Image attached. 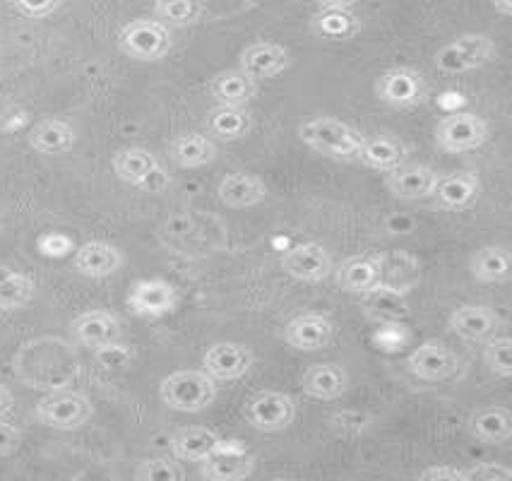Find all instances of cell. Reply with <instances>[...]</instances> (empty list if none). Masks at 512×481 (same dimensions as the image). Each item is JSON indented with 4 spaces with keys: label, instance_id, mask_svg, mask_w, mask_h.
<instances>
[{
    "label": "cell",
    "instance_id": "6da1fadb",
    "mask_svg": "<svg viewBox=\"0 0 512 481\" xmlns=\"http://www.w3.org/2000/svg\"><path fill=\"white\" fill-rule=\"evenodd\" d=\"M363 138L366 135L335 116H313L299 126L303 145L335 162H356Z\"/></svg>",
    "mask_w": 512,
    "mask_h": 481
},
{
    "label": "cell",
    "instance_id": "7a4b0ae2",
    "mask_svg": "<svg viewBox=\"0 0 512 481\" xmlns=\"http://www.w3.org/2000/svg\"><path fill=\"white\" fill-rule=\"evenodd\" d=\"M219 385L202 368H183L162 378L159 400L178 414H200L217 402Z\"/></svg>",
    "mask_w": 512,
    "mask_h": 481
},
{
    "label": "cell",
    "instance_id": "3957f363",
    "mask_svg": "<svg viewBox=\"0 0 512 481\" xmlns=\"http://www.w3.org/2000/svg\"><path fill=\"white\" fill-rule=\"evenodd\" d=\"M118 49L130 61L157 63L174 49V34L157 17H138L118 32Z\"/></svg>",
    "mask_w": 512,
    "mask_h": 481
},
{
    "label": "cell",
    "instance_id": "277c9868",
    "mask_svg": "<svg viewBox=\"0 0 512 481\" xmlns=\"http://www.w3.org/2000/svg\"><path fill=\"white\" fill-rule=\"evenodd\" d=\"M498 56V46L488 34L481 32H467L452 39L443 49L436 51L433 56V65L436 70L445 75H464L472 70L484 68Z\"/></svg>",
    "mask_w": 512,
    "mask_h": 481
},
{
    "label": "cell",
    "instance_id": "5b68a950",
    "mask_svg": "<svg viewBox=\"0 0 512 481\" xmlns=\"http://www.w3.org/2000/svg\"><path fill=\"white\" fill-rule=\"evenodd\" d=\"M37 421L53 431H77L94 417V405L85 393L56 388L37 402Z\"/></svg>",
    "mask_w": 512,
    "mask_h": 481
},
{
    "label": "cell",
    "instance_id": "8992f818",
    "mask_svg": "<svg viewBox=\"0 0 512 481\" xmlns=\"http://www.w3.org/2000/svg\"><path fill=\"white\" fill-rule=\"evenodd\" d=\"M491 138L488 123L474 111H455L443 116L433 130L436 147L445 154H467L481 150Z\"/></svg>",
    "mask_w": 512,
    "mask_h": 481
},
{
    "label": "cell",
    "instance_id": "52a82bcc",
    "mask_svg": "<svg viewBox=\"0 0 512 481\" xmlns=\"http://www.w3.org/2000/svg\"><path fill=\"white\" fill-rule=\"evenodd\" d=\"M111 166L118 181L145 190V193H162L169 186V176H166L162 164H159L157 154L145 150V147H125V150H118L113 154Z\"/></svg>",
    "mask_w": 512,
    "mask_h": 481
},
{
    "label": "cell",
    "instance_id": "ba28073f",
    "mask_svg": "<svg viewBox=\"0 0 512 481\" xmlns=\"http://www.w3.org/2000/svg\"><path fill=\"white\" fill-rule=\"evenodd\" d=\"M243 419L258 433H282L294 424L296 402L284 390H260L243 405Z\"/></svg>",
    "mask_w": 512,
    "mask_h": 481
},
{
    "label": "cell",
    "instance_id": "9c48e42d",
    "mask_svg": "<svg viewBox=\"0 0 512 481\" xmlns=\"http://www.w3.org/2000/svg\"><path fill=\"white\" fill-rule=\"evenodd\" d=\"M426 80L419 70L397 65L375 80V97L392 109H414L426 99Z\"/></svg>",
    "mask_w": 512,
    "mask_h": 481
},
{
    "label": "cell",
    "instance_id": "30bf717a",
    "mask_svg": "<svg viewBox=\"0 0 512 481\" xmlns=\"http://www.w3.org/2000/svg\"><path fill=\"white\" fill-rule=\"evenodd\" d=\"M130 313L138 318H164L171 316L181 304L178 289L166 279H138L130 284L125 296Z\"/></svg>",
    "mask_w": 512,
    "mask_h": 481
},
{
    "label": "cell",
    "instance_id": "8fae6325",
    "mask_svg": "<svg viewBox=\"0 0 512 481\" xmlns=\"http://www.w3.org/2000/svg\"><path fill=\"white\" fill-rule=\"evenodd\" d=\"M404 366L414 378L426 380V383H445L462 371V359L445 344L428 340L407 356Z\"/></svg>",
    "mask_w": 512,
    "mask_h": 481
},
{
    "label": "cell",
    "instance_id": "7c38bea8",
    "mask_svg": "<svg viewBox=\"0 0 512 481\" xmlns=\"http://www.w3.org/2000/svg\"><path fill=\"white\" fill-rule=\"evenodd\" d=\"M282 270L287 272L291 279H296V282L318 284V282H325V279L332 275V270H335V260H332L330 251H327L323 243L306 241V243H296V246H291L289 251H284Z\"/></svg>",
    "mask_w": 512,
    "mask_h": 481
},
{
    "label": "cell",
    "instance_id": "4fadbf2b",
    "mask_svg": "<svg viewBox=\"0 0 512 481\" xmlns=\"http://www.w3.org/2000/svg\"><path fill=\"white\" fill-rule=\"evenodd\" d=\"M255 364V354L243 342H214L202 354V371L217 383H234Z\"/></svg>",
    "mask_w": 512,
    "mask_h": 481
},
{
    "label": "cell",
    "instance_id": "5bb4252c",
    "mask_svg": "<svg viewBox=\"0 0 512 481\" xmlns=\"http://www.w3.org/2000/svg\"><path fill=\"white\" fill-rule=\"evenodd\" d=\"M383 258L378 253H359L349 255L332 270L335 284L347 294H373L383 284Z\"/></svg>",
    "mask_w": 512,
    "mask_h": 481
},
{
    "label": "cell",
    "instance_id": "9a60e30c",
    "mask_svg": "<svg viewBox=\"0 0 512 481\" xmlns=\"http://www.w3.org/2000/svg\"><path fill=\"white\" fill-rule=\"evenodd\" d=\"M438 174L428 164H400L385 174V188L392 198L404 200V203H416V200H428L436 190Z\"/></svg>",
    "mask_w": 512,
    "mask_h": 481
},
{
    "label": "cell",
    "instance_id": "2e32d148",
    "mask_svg": "<svg viewBox=\"0 0 512 481\" xmlns=\"http://www.w3.org/2000/svg\"><path fill=\"white\" fill-rule=\"evenodd\" d=\"M284 342L296 352H320L335 340V323L323 313H299L284 328Z\"/></svg>",
    "mask_w": 512,
    "mask_h": 481
},
{
    "label": "cell",
    "instance_id": "e0dca14e",
    "mask_svg": "<svg viewBox=\"0 0 512 481\" xmlns=\"http://www.w3.org/2000/svg\"><path fill=\"white\" fill-rule=\"evenodd\" d=\"M70 335H73V340L80 347L97 352V349L106 347V344L121 340L123 325L113 313L94 308V311H85L70 320Z\"/></svg>",
    "mask_w": 512,
    "mask_h": 481
},
{
    "label": "cell",
    "instance_id": "ac0fdd59",
    "mask_svg": "<svg viewBox=\"0 0 512 481\" xmlns=\"http://www.w3.org/2000/svg\"><path fill=\"white\" fill-rule=\"evenodd\" d=\"M289 65V49H284L282 44H275V41H255L238 56V68L258 82L282 75L284 70H289Z\"/></svg>",
    "mask_w": 512,
    "mask_h": 481
},
{
    "label": "cell",
    "instance_id": "d6986e66",
    "mask_svg": "<svg viewBox=\"0 0 512 481\" xmlns=\"http://www.w3.org/2000/svg\"><path fill=\"white\" fill-rule=\"evenodd\" d=\"M448 330L464 342H486L488 337L498 335L500 316L481 304L457 306L448 316Z\"/></svg>",
    "mask_w": 512,
    "mask_h": 481
},
{
    "label": "cell",
    "instance_id": "ffe728a7",
    "mask_svg": "<svg viewBox=\"0 0 512 481\" xmlns=\"http://www.w3.org/2000/svg\"><path fill=\"white\" fill-rule=\"evenodd\" d=\"M224 448V438L207 426H183L169 438V450L178 462H198L200 465L202 460Z\"/></svg>",
    "mask_w": 512,
    "mask_h": 481
},
{
    "label": "cell",
    "instance_id": "44dd1931",
    "mask_svg": "<svg viewBox=\"0 0 512 481\" xmlns=\"http://www.w3.org/2000/svg\"><path fill=\"white\" fill-rule=\"evenodd\" d=\"M270 195L265 181L260 176L250 174V171H234L226 174L217 183V198L219 203L229 210H248V207L263 205Z\"/></svg>",
    "mask_w": 512,
    "mask_h": 481
},
{
    "label": "cell",
    "instance_id": "7402d4cb",
    "mask_svg": "<svg viewBox=\"0 0 512 481\" xmlns=\"http://www.w3.org/2000/svg\"><path fill=\"white\" fill-rule=\"evenodd\" d=\"M481 195V178L469 171H452V174L438 176L436 190L431 198L445 212L469 210Z\"/></svg>",
    "mask_w": 512,
    "mask_h": 481
},
{
    "label": "cell",
    "instance_id": "603a6c76",
    "mask_svg": "<svg viewBox=\"0 0 512 481\" xmlns=\"http://www.w3.org/2000/svg\"><path fill=\"white\" fill-rule=\"evenodd\" d=\"M349 373L347 368L325 361V364H311L301 373V390L303 395L313 397L318 402L339 400L349 390Z\"/></svg>",
    "mask_w": 512,
    "mask_h": 481
},
{
    "label": "cell",
    "instance_id": "cb8c5ba5",
    "mask_svg": "<svg viewBox=\"0 0 512 481\" xmlns=\"http://www.w3.org/2000/svg\"><path fill=\"white\" fill-rule=\"evenodd\" d=\"M73 267L87 279H106L123 267V253L109 241H87L75 248Z\"/></svg>",
    "mask_w": 512,
    "mask_h": 481
},
{
    "label": "cell",
    "instance_id": "d4e9b609",
    "mask_svg": "<svg viewBox=\"0 0 512 481\" xmlns=\"http://www.w3.org/2000/svg\"><path fill=\"white\" fill-rule=\"evenodd\" d=\"M258 460L243 450H219L200 462V477L207 481H241L255 474Z\"/></svg>",
    "mask_w": 512,
    "mask_h": 481
},
{
    "label": "cell",
    "instance_id": "484cf974",
    "mask_svg": "<svg viewBox=\"0 0 512 481\" xmlns=\"http://www.w3.org/2000/svg\"><path fill=\"white\" fill-rule=\"evenodd\" d=\"M467 431L479 443L505 445L512 438V414L508 407H481L469 414Z\"/></svg>",
    "mask_w": 512,
    "mask_h": 481
},
{
    "label": "cell",
    "instance_id": "4316f807",
    "mask_svg": "<svg viewBox=\"0 0 512 481\" xmlns=\"http://www.w3.org/2000/svg\"><path fill=\"white\" fill-rule=\"evenodd\" d=\"M219 157V147L210 135L183 133L169 142V159L181 169H202Z\"/></svg>",
    "mask_w": 512,
    "mask_h": 481
},
{
    "label": "cell",
    "instance_id": "83f0119b",
    "mask_svg": "<svg viewBox=\"0 0 512 481\" xmlns=\"http://www.w3.org/2000/svg\"><path fill=\"white\" fill-rule=\"evenodd\" d=\"M253 130V116L248 106H224L214 104L207 111V135L212 140L236 142L243 140Z\"/></svg>",
    "mask_w": 512,
    "mask_h": 481
},
{
    "label": "cell",
    "instance_id": "f1b7e54d",
    "mask_svg": "<svg viewBox=\"0 0 512 481\" xmlns=\"http://www.w3.org/2000/svg\"><path fill=\"white\" fill-rule=\"evenodd\" d=\"M409 147L402 140L390 138V135H378V138H363V145L359 154H356V162H361L366 169L380 171V174H388L407 162Z\"/></svg>",
    "mask_w": 512,
    "mask_h": 481
},
{
    "label": "cell",
    "instance_id": "f546056e",
    "mask_svg": "<svg viewBox=\"0 0 512 481\" xmlns=\"http://www.w3.org/2000/svg\"><path fill=\"white\" fill-rule=\"evenodd\" d=\"M27 142L34 152L56 157V154L73 150L77 135L75 128L68 121H63V118H44V121H39L37 126L29 130Z\"/></svg>",
    "mask_w": 512,
    "mask_h": 481
},
{
    "label": "cell",
    "instance_id": "4dcf8cb0",
    "mask_svg": "<svg viewBox=\"0 0 512 481\" xmlns=\"http://www.w3.org/2000/svg\"><path fill=\"white\" fill-rule=\"evenodd\" d=\"M210 94L217 104L248 106L258 94V80L243 73L241 68L222 70L212 77Z\"/></svg>",
    "mask_w": 512,
    "mask_h": 481
},
{
    "label": "cell",
    "instance_id": "1f68e13d",
    "mask_svg": "<svg viewBox=\"0 0 512 481\" xmlns=\"http://www.w3.org/2000/svg\"><path fill=\"white\" fill-rule=\"evenodd\" d=\"M469 275L479 284H503L510 279V251L505 246H481L469 258Z\"/></svg>",
    "mask_w": 512,
    "mask_h": 481
},
{
    "label": "cell",
    "instance_id": "d6a6232c",
    "mask_svg": "<svg viewBox=\"0 0 512 481\" xmlns=\"http://www.w3.org/2000/svg\"><path fill=\"white\" fill-rule=\"evenodd\" d=\"M37 294V284L25 272L0 267V311L13 313L25 308Z\"/></svg>",
    "mask_w": 512,
    "mask_h": 481
},
{
    "label": "cell",
    "instance_id": "836d02e7",
    "mask_svg": "<svg viewBox=\"0 0 512 481\" xmlns=\"http://www.w3.org/2000/svg\"><path fill=\"white\" fill-rule=\"evenodd\" d=\"M313 29L320 37L330 41H344L359 34L361 22L356 20V15L351 10L342 8H320L313 15Z\"/></svg>",
    "mask_w": 512,
    "mask_h": 481
},
{
    "label": "cell",
    "instance_id": "e575fe53",
    "mask_svg": "<svg viewBox=\"0 0 512 481\" xmlns=\"http://www.w3.org/2000/svg\"><path fill=\"white\" fill-rule=\"evenodd\" d=\"M205 13L207 8L202 0H154V17L169 29L198 25Z\"/></svg>",
    "mask_w": 512,
    "mask_h": 481
},
{
    "label": "cell",
    "instance_id": "d590c367",
    "mask_svg": "<svg viewBox=\"0 0 512 481\" xmlns=\"http://www.w3.org/2000/svg\"><path fill=\"white\" fill-rule=\"evenodd\" d=\"M481 349V359H484V366L488 373L496 378L508 380L512 376V340L508 335H493L488 337Z\"/></svg>",
    "mask_w": 512,
    "mask_h": 481
},
{
    "label": "cell",
    "instance_id": "8d00e7d4",
    "mask_svg": "<svg viewBox=\"0 0 512 481\" xmlns=\"http://www.w3.org/2000/svg\"><path fill=\"white\" fill-rule=\"evenodd\" d=\"M135 479L140 481H178L186 479V469L181 462L169 460V457H152V460H142L133 472Z\"/></svg>",
    "mask_w": 512,
    "mask_h": 481
},
{
    "label": "cell",
    "instance_id": "74e56055",
    "mask_svg": "<svg viewBox=\"0 0 512 481\" xmlns=\"http://www.w3.org/2000/svg\"><path fill=\"white\" fill-rule=\"evenodd\" d=\"M75 248L77 246L73 236L63 234V231H44V234H39L37 239L39 255H44V258H51V260L68 258V255L75 253Z\"/></svg>",
    "mask_w": 512,
    "mask_h": 481
},
{
    "label": "cell",
    "instance_id": "f35d334b",
    "mask_svg": "<svg viewBox=\"0 0 512 481\" xmlns=\"http://www.w3.org/2000/svg\"><path fill=\"white\" fill-rule=\"evenodd\" d=\"M10 3L17 13L29 17V20H44L61 8L63 0H10Z\"/></svg>",
    "mask_w": 512,
    "mask_h": 481
},
{
    "label": "cell",
    "instance_id": "ab89813d",
    "mask_svg": "<svg viewBox=\"0 0 512 481\" xmlns=\"http://www.w3.org/2000/svg\"><path fill=\"white\" fill-rule=\"evenodd\" d=\"M512 479V469L498 462H481V465L464 469V481H508Z\"/></svg>",
    "mask_w": 512,
    "mask_h": 481
},
{
    "label": "cell",
    "instance_id": "60d3db41",
    "mask_svg": "<svg viewBox=\"0 0 512 481\" xmlns=\"http://www.w3.org/2000/svg\"><path fill=\"white\" fill-rule=\"evenodd\" d=\"M22 441H25V433L0 419V457L15 455L22 448Z\"/></svg>",
    "mask_w": 512,
    "mask_h": 481
},
{
    "label": "cell",
    "instance_id": "b9f144b4",
    "mask_svg": "<svg viewBox=\"0 0 512 481\" xmlns=\"http://www.w3.org/2000/svg\"><path fill=\"white\" fill-rule=\"evenodd\" d=\"M97 356H99L101 364L113 368V366H123L125 361L133 359V349H128L125 344H121V340H118V342H111V344H106V347L97 349Z\"/></svg>",
    "mask_w": 512,
    "mask_h": 481
},
{
    "label": "cell",
    "instance_id": "7bdbcfd3",
    "mask_svg": "<svg viewBox=\"0 0 512 481\" xmlns=\"http://www.w3.org/2000/svg\"><path fill=\"white\" fill-rule=\"evenodd\" d=\"M419 479L424 481H464V469L450 467V465H433L419 472Z\"/></svg>",
    "mask_w": 512,
    "mask_h": 481
},
{
    "label": "cell",
    "instance_id": "ee69618b",
    "mask_svg": "<svg viewBox=\"0 0 512 481\" xmlns=\"http://www.w3.org/2000/svg\"><path fill=\"white\" fill-rule=\"evenodd\" d=\"M13 405H15V397H13V393H10L8 385L0 383V419H3L5 414L10 412V409H13Z\"/></svg>",
    "mask_w": 512,
    "mask_h": 481
},
{
    "label": "cell",
    "instance_id": "f6af8a7d",
    "mask_svg": "<svg viewBox=\"0 0 512 481\" xmlns=\"http://www.w3.org/2000/svg\"><path fill=\"white\" fill-rule=\"evenodd\" d=\"M318 8H342V10H351L359 0H313Z\"/></svg>",
    "mask_w": 512,
    "mask_h": 481
},
{
    "label": "cell",
    "instance_id": "bcb514c9",
    "mask_svg": "<svg viewBox=\"0 0 512 481\" xmlns=\"http://www.w3.org/2000/svg\"><path fill=\"white\" fill-rule=\"evenodd\" d=\"M493 8H496V13H500L503 17H510L512 15V0H491Z\"/></svg>",
    "mask_w": 512,
    "mask_h": 481
}]
</instances>
